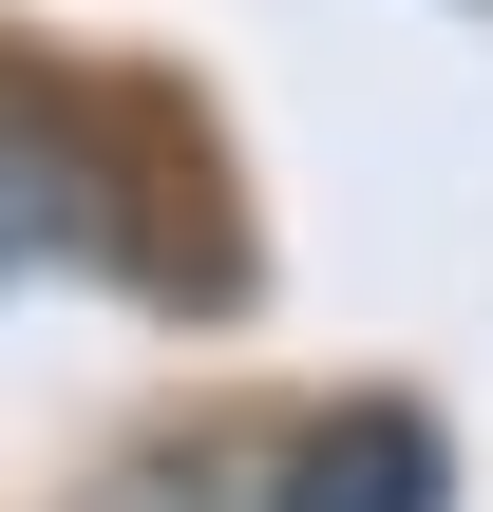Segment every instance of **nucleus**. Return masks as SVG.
Returning a JSON list of instances; mask_svg holds the SVG:
<instances>
[{"mask_svg":"<svg viewBox=\"0 0 493 512\" xmlns=\"http://www.w3.org/2000/svg\"><path fill=\"white\" fill-rule=\"evenodd\" d=\"M285 512H437V437H418L399 399H361V418H323V437L285 456Z\"/></svg>","mask_w":493,"mask_h":512,"instance_id":"1","label":"nucleus"},{"mask_svg":"<svg viewBox=\"0 0 493 512\" xmlns=\"http://www.w3.org/2000/svg\"><path fill=\"white\" fill-rule=\"evenodd\" d=\"M38 247H76V171L38 133H0V266H38Z\"/></svg>","mask_w":493,"mask_h":512,"instance_id":"2","label":"nucleus"}]
</instances>
